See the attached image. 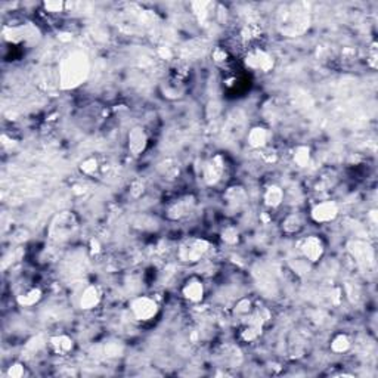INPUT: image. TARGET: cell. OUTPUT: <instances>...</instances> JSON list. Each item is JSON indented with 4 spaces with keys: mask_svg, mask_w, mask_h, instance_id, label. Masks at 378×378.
I'll return each instance as SVG.
<instances>
[{
    "mask_svg": "<svg viewBox=\"0 0 378 378\" xmlns=\"http://www.w3.org/2000/svg\"><path fill=\"white\" fill-rule=\"evenodd\" d=\"M350 349V340L347 335H337L331 343V350L335 353H344Z\"/></svg>",
    "mask_w": 378,
    "mask_h": 378,
    "instance_id": "17",
    "label": "cell"
},
{
    "mask_svg": "<svg viewBox=\"0 0 378 378\" xmlns=\"http://www.w3.org/2000/svg\"><path fill=\"white\" fill-rule=\"evenodd\" d=\"M130 309H131L133 316L139 319V320H149L158 312L157 303L149 297H138V298H135L131 301V305H130Z\"/></svg>",
    "mask_w": 378,
    "mask_h": 378,
    "instance_id": "2",
    "label": "cell"
},
{
    "mask_svg": "<svg viewBox=\"0 0 378 378\" xmlns=\"http://www.w3.org/2000/svg\"><path fill=\"white\" fill-rule=\"evenodd\" d=\"M123 352V347L118 343H108L104 347V354L106 357H114V356H120Z\"/></svg>",
    "mask_w": 378,
    "mask_h": 378,
    "instance_id": "19",
    "label": "cell"
},
{
    "mask_svg": "<svg viewBox=\"0 0 378 378\" xmlns=\"http://www.w3.org/2000/svg\"><path fill=\"white\" fill-rule=\"evenodd\" d=\"M40 297H42L40 290L34 288V290H30V291L25 293V294L20 295V297H18V303L24 307H30L33 306V305H35V303L40 300Z\"/></svg>",
    "mask_w": 378,
    "mask_h": 378,
    "instance_id": "16",
    "label": "cell"
},
{
    "mask_svg": "<svg viewBox=\"0 0 378 378\" xmlns=\"http://www.w3.org/2000/svg\"><path fill=\"white\" fill-rule=\"evenodd\" d=\"M268 141V130L263 127H254L248 133V143L253 148H261Z\"/></svg>",
    "mask_w": 378,
    "mask_h": 378,
    "instance_id": "13",
    "label": "cell"
},
{
    "mask_svg": "<svg viewBox=\"0 0 378 378\" xmlns=\"http://www.w3.org/2000/svg\"><path fill=\"white\" fill-rule=\"evenodd\" d=\"M284 200V192L279 186H271L264 194V202L269 207H278Z\"/></svg>",
    "mask_w": 378,
    "mask_h": 378,
    "instance_id": "15",
    "label": "cell"
},
{
    "mask_svg": "<svg viewBox=\"0 0 378 378\" xmlns=\"http://www.w3.org/2000/svg\"><path fill=\"white\" fill-rule=\"evenodd\" d=\"M222 238H223L224 242H228V244H234V242L238 241V232H236V229H234V228H228V229H224L223 231Z\"/></svg>",
    "mask_w": 378,
    "mask_h": 378,
    "instance_id": "22",
    "label": "cell"
},
{
    "mask_svg": "<svg viewBox=\"0 0 378 378\" xmlns=\"http://www.w3.org/2000/svg\"><path fill=\"white\" fill-rule=\"evenodd\" d=\"M146 133L142 127H135L133 130H130L129 133V149L130 153L135 154V155H139V154L145 149L146 146Z\"/></svg>",
    "mask_w": 378,
    "mask_h": 378,
    "instance_id": "9",
    "label": "cell"
},
{
    "mask_svg": "<svg viewBox=\"0 0 378 378\" xmlns=\"http://www.w3.org/2000/svg\"><path fill=\"white\" fill-rule=\"evenodd\" d=\"M96 168H98V161L94 158H89V160L82 163L83 173H86V175H92L96 172Z\"/></svg>",
    "mask_w": 378,
    "mask_h": 378,
    "instance_id": "21",
    "label": "cell"
},
{
    "mask_svg": "<svg viewBox=\"0 0 378 378\" xmlns=\"http://www.w3.org/2000/svg\"><path fill=\"white\" fill-rule=\"evenodd\" d=\"M65 8V5L62 2H46L45 3V9L47 12H61Z\"/></svg>",
    "mask_w": 378,
    "mask_h": 378,
    "instance_id": "23",
    "label": "cell"
},
{
    "mask_svg": "<svg viewBox=\"0 0 378 378\" xmlns=\"http://www.w3.org/2000/svg\"><path fill=\"white\" fill-rule=\"evenodd\" d=\"M301 251L309 261H318L324 254V245L322 241L316 236H309L301 244Z\"/></svg>",
    "mask_w": 378,
    "mask_h": 378,
    "instance_id": "7",
    "label": "cell"
},
{
    "mask_svg": "<svg viewBox=\"0 0 378 378\" xmlns=\"http://www.w3.org/2000/svg\"><path fill=\"white\" fill-rule=\"evenodd\" d=\"M310 214L316 223H327L335 219V216L338 214V207L332 201H325V202L315 205Z\"/></svg>",
    "mask_w": 378,
    "mask_h": 378,
    "instance_id": "5",
    "label": "cell"
},
{
    "mask_svg": "<svg viewBox=\"0 0 378 378\" xmlns=\"http://www.w3.org/2000/svg\"><path fill=\"white\" fill-rule=\"evenodd\" d=\"M349 251L352 253L354 260L362 266V268H371L374 266V250L371 248L369 244H366L365 241H352L349 244Z\"/></svg>",
    "mask_w": 378,
    "mask_h": 378,
    "instance_id": "3",
    "label": "cell"
},
{
    "mask_svg": "<svg viewBox=\"0 0 378 378\" xmlns=\"http://www.w3.org/2000/svg\"><path fill=\"white\" fill-rule=\"evenodd\" d=\"M45 346V343L42 340V337L39 335V337H34L33 340H30V343L27 344V349H31V350H39L40 347H43Z\"/></svg>",
    "mask_w": 378,
    "mask_h": 378,
    "instance_id": "25",
    "label": "cell"
},
{
    "mask_svg": "<svg viewBox=\"0 0 378 378\" xmlns=\"http://www.w3.org/2000/svg\"><path fill=\"white\" fill-rule=\"evenodd\" d=\"M298 228H300V220H298V217H295V216L288 217V219L285 220V223H284V229H285L287 232H295Z\"/></svg>",
    "mask_w": 378,
    "mask_h": 378,
    "instance_id": "20",
    "label": "cell"
},
{
    "mask_svg": "<svg viewBox=\"0 0 378 378\" xmlns=\"http://www.w3.org/2000/svg\"><path fill=\"white\" fill-rule=\"evenodd\" d=\"M214 58H216V61H222L223 58H226V53H224L223 50H216Z\"/></svg>",
    "mask_w": 378,
    "mask_h": 378,
    "instance_id": "27",
    "label": "cell"
},
{
    "mask_svg": "<svg viewBox=\"0 0 378 378\" xmlns=\"http://www.w3.org/2000/svg\"><path fill=\"white\" fill-rule=\"evenodd\" d=\"M183 295L188 298L189 301H194V303H197V301H200L201 298H202V295H204V287H202V284L200 281H191L185 285V288H183Z\"/></svg>",
    "mask_w": 378,
    "mask_h": 378,
    "instance_id": "12",
    "label": "cell"
},
{
    "mask_svg": "<svg viewBox=\"0 0 378 378\" xmlns=\"http://www.w3.org/2000/svg\"><path fill=\"white\" fill-rule=\"evenodd\" d=\"M8 375L11 378H20L24 375V366L23 365H13L9 368V371H8Z\"/></svg>",
    "mask_w": 378,
    "mask_h": 378,
    "instance_id": "24",
    "label": "cell"
},
{
    "mask_svg": "<svg viewBox=\"0 0 378 378\" xmlns=\"http://www.w3.org/2000/svg\"><path fill=\"white\" fill-rule=\"evenodd\" d=\"M89 75V59L83 52H72L61 62L59 83L64 89H72L82 84Z\"/></svg>",
    "mask_w": 378,
    "mask_h": 378,
    "instance_id": "1",
    "label": "cell"
},
{
    "mask_svg": "<svg viewBox=\"0 0 378 378\" xmlns=\"http://www.w3.org/2000/svg\"><path fill=\"white\" fill-rule=\"evenodd\" d=\"M209 250V242L204 239H191L180 247L179 256L183 261H198Z\"/></svg>",
    "mask_w": 378,
    "mask_h": 378,
    "instance_id": "4",
    "label": "cell"
},
{
    "mask_svg": "<svg viewBox=\"0 0 378 378\" xmlns=\"http://www.w3.org/2000/svg\"><path fill=\"white\" fill-rule=\"evenodd\" d=\"M75 226V222H74V216L70 214V213H62L59 214L58 217L53 220L52 223V229H50V234L55 238H65L72 232Z\"/></svg>",
    "mask_w": 378,
    "mask_h": 378,
    "instance_id": "6",
    "label": "cell"
},
{
    "mask_svg": "<svg viewBox=\"0 0 378 378\" xmlns=\"http://www.w3.org/2000/svg\"><path fill=\"white\" fill-rule=\"evenodd\" d=\"M310 158V149L307 146H298L294 153V161L300 167H306Z\"/></svg>",
    "mask_w": 378,
    "mask_h": 378,
    "instance_id": "18",
    "label": "cell"
},
{
    "mask_svg": "<svg viewBox=\"0 0 378 378\" xmlns=\"http://www.w3.org/2000/svg\"><path fill=\"white\" fill-rule=\"evenodd\" d=\"M247 65L250 68H254V70L268 71L272 68L273 61H272V58L266 52H263V50H254V52H251L247 56Z\"/></svg>",
    "mask_w": 378,
    "mask_h": 378,
    "instance_id": "8",
    "label": "cell"
},
{
    "mask_svg": "<svg viewBox=\"0 0 378 378\" xmlns=\"http://www.w3.org/2000/svg\"><path fill=\"white\" fill-rule=\"evenodd\" d=\"M99 300H101L99 290L96 287H93V285H90V287H87L83 291L82 298H80V306L83 309H93L94 306L99 305Z\"/></svg>",
    "mask_w": 378,
    "mask_h": 378,
    "instance_id": "11",
    "label": "cell"
},
{
    "mask_svg": "<svg viewBox=\"0 0 378 378\" xmlns=\"http://www.w3.org/2000/svg\"><path fill=\"white\" fill-rule=\"evenodd\" d=\"M236 312H238V313H248V312H250V301H248V300L239 301V305L236 307Z\"/></svg>",
    "mask_w": 378,
    "mask_h": 378,
    "instance_id": "26",
    "label": "cell"
},
{
    "mask_svg": "<svg viewBox=\"0 0 378 378\" xmlns=\"http://www.w3.org/2000/svg\"><path fill=\"white\" fill-rule=\"evenodd\" d=\"M222 172H223V161L220 157H216L213 158L212 161L209 164L205 165L204 168V179L209 185H213L216 183L220 176H222Z\"/></svg>",
    "mask_w": 378,
    "mask_h": 378,
    "instance_id": "10",
    "label": "cell"
},
{
    "mask_svg": "<svg viewBox=\"0 0 378 378\" xmlns=\"http://www.w3.org/2000/svg\"><path fill=\"white\" fill-rule=\"evenodd\" d=\"M50 344H52L53 350H55L56 353L61 354L68 353L71 349H72V340H71L70 337H67V335H56V337H52V338H50Z\"/></svg>",
    "mask_w": 378,
    "mask_h": 378,
    "instance_id": "14",
    "label": "cell"
}]
</instances>
